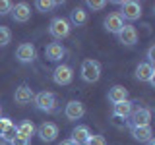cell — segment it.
<instances>
[{
	"mask_svg": "<svg viewBox=\"0 0 155 145\" xmlns=\"http://www.w3.org/2000/svg\"><path fill=\"white\" fill-rule=\"evenodd\" d=\"M66 54V48L60 45V43H51L47 48H45V58L47 60H51V62H58V60H62Z\"/></svg>",
	"mask_w": 155,
	"mask_h": 145,
	"instance_id": "obj_14",
	"label": "cell"
},
{
	"mask_svg": "<svg viewBox=\"0 0 155 145\" xmlns=\"http://www.w3.org/2000/svg\"><path fill=\"white\" fill-rule=\"evenodd\" d=\"M85 145H107L103 135H89V139L85 141Z\"/></svg>",
	"mask_w": 155,
	"mask_h": 145,
	"instance_id": "obj_25",
	"label": "cell"
},
{
	"mask_svg": "<svg viewBox=\"0 0 155 145\" xmlns=\"http://www.w3.org/2000/svg\"><path fill=\"white\" fill-rule=\"evenodd\" d=\"M70 23H68V19L64 18H54L51 21V27H48V33H51L54 39H64L70 35Z\"/></svg>",
	"mask_w": 155,
	"mask_h": 145,
	"instance_id": "obj_4",
	"label": "cell"
},
{
	"mask_svg": "<svg viewBox=\"0 0 155 145\" xmlns=\"http://www.w3.org/2000/svg\"><path fill=\"white\" fill-rule=\"evenodd\" d=\"M132 135L136 141H149L153 137L151 126H142V128H132Z\"/></svg>",
	"mask_w": 155,
	"mask_h": 145,
	"instance_id": "obj_20",
	"label": "cell"
},
{
	"mask_svg": "<svg viewBox=\"0 0 155 145\" xmlns=\"http://www.w3.org/2000/svg\"><path fill=\"white\" fill-rule=\"evenodd\" d=\"M33 134H35V126H33L31 120H23L21 124H18V135H19V137L31 139Z\"/></svg>",
	"mask_w": 155,
	"mask_h": 145,
	"instance_id": "obj_21",
	"label": "cell"
},
{
	"mask_svg": "<svg viewBox=\"0 0 155 145\" xmlns=\"http://www.w3.org/2000/svg\"><path fill=\"white\" fill-rule=\"evenodd\" d=\"M12 39V33H10L8 27H0V47H6Z\"/></svg>",
	"mask_w": 155,
	"mask_h": 145,
	"instance_id": "obj_24",
	"label": "cell"
},
{
	"mask_svg": "<svg viewBox=\"0 0 155 145\" xmlns=\"http://www.w3.org/2000/svg\"><path fill=\"white\" fill-rule=\"evenodd\" d=\"M16 134H18V126L16 124H12L10 122L8 126H6V130H4V134H2V137L6 139V141H12L14 137H16Z\"/></svg>",
	"mask_w": 155,
	"mask_h": 145,
	"instance_id": "obj_23",
	"label": "cell"
},
{
	"mask_svg": "<svg viewBox=\"0 0 155 145\" xmlns=\"http://www.w3.org/2000/svg\"><path fill=\"white\" fill-rule=\"evenodd\" d=\"M35 56H37V50L31 43H21L16 50V58L21 64H31V62L35 60Z\"/></svg>",
	"mask_w": 155,
	"mask_h": 145,
	"instance_id": "obj_6",
	"label": "cell"
},
{
	"mask_svg": "<svg viewBox=\"0 0 155 145\" xmlns=\"http://www.w3.org/2000/svg\"><path fill=\"white\" fill-rule=\"evenodd\" d=\"M68 23H72V25H76V27L85 25V23H87V12L84 8H74L70 12V21H68Z\"/></svg>",
	"mask_w": 155,
	"mask_h": 145,
	"instance_id": "obj_19",
	"label": "cell"
},
{
	"mask_svg": "<svg viewBox=\"0 0 155 145\" xmlns=\"http://www.w3.org/2000/svg\"><path fill=\"white\" fill-rule=\"evenodd\" d=\"M12 18H14V21H18V23H25L27 19L31 18V8H29V4H25V2L16 4V6L12 8Z\"/></svg>",
	"mask_w": 155,
	"mask_h": 145,
	"instance_id": "obj_13",
	"label": "cell"
},
{
	"mask_svg": "<svg viewBox=\"0 0 155 145\" xmlns=\"http://www.w3.org/2000/svg\"><path fill=\"white\" fill-rule=\"evenodd\" d=\"M52 79H54L56 85H68L72 83V79H74V70H72L70 66L66 64H60L54 68V72H52Z\"/></svg>",
	"mask_w": 155,
	"mask_h": 145,
	"instance_id": "obj_5",
	"label": "cell"
},
{
	"mask_svg": "<svg viewBox=\"0 0 155 145\" xmlns=\"http://www.w3.org/2000/svg\"><path fill=\"white\" fill-rule=\"evenodd\" d=\"M35 6H37L39 12H51V10L56 6V2H52V0H37Z\"/></svg>",
	"mask_w": 155,
	"mask_h": 145,
	"instance_id": "obj_22",
	"label": "cell"
},
{
	"mask_svg": "<svg viewBox=\"0 0 155 145\" xmlns=\"http://www.w3.org/2000/svg\"><path fill=\"white\" fill-rule=\"evenodd\" d=\"M33 89L31 87H27V85H19L18 89H16V95H14V99H16V103L18 105H27V103H31L33 101Z\"/></svg>",
	"mask_w": 155,
	"mask_h": 145,
	"instance_id": "obj_16",
	"label": "cell"
},
{
	"mask_svg": "<svg viewBox=\"0 0 155 145\" xmlns=\"http://www.w3.org/2000/svg\"><path fill=\"white\" fill-rule=\"evenodd\" d=\"M81 77H84V81L87 83H95V81H99L101 77V64L97 60H84V64H81Z\"/></svg>",
	"mask_w": 155,
	"mask_h": 145,
	"instance_id": "obj_2",
	"label": "cell"
},
{
	"mask_svg": "<svg viewBox=\"0 0 155 145\" xmlns=\"http://www.w3.org/2000/svg\"><path fill=\"white\" fill-rule=\"evenodd\" d=\"M60 145H76L74 141H72V139H64V141H62Z\"/></svg>",
	"mask_w": 155,
	"mask_h": 145,
	"instance_id": "obj_31",
	"label": "cell"
},
{
	"mask_svg": "<svg viewBox=\"0 0 155 145\" xmlns=\"http://www.w3.org/2000/svg\"><path fill=\"white\" fill-rule=\"evenodd\" d=\"M145 143H147V145H155V139L151 137V139H149V141H145Z\"/></svg>",
	"mask_w": 155,
	"mask_h": 145,
	"instance_id": "obj_32",
	"label": "cell"
},
{
	"mask_svg": "<svg viewBox=\"0 0 155 145\" xmlns=\"http://www.w3.org/2000/svg\"><path fill=\"white\" fill-rule=\"evenodd\" d=\"M124 25H126V23H124V19L120 18L118 12L109 14V16L105 18V29H107V31H110V33H116V35H118L120 29H122Z\"/></svg>",
	"mask_w": 155,
	"mask_h": 145,
	"instance_id": "obj_11",
	"label": "cell"
},
{
	"mask_svg": "<svg viewBox=\"0 0 155 145\" xmlns=\"http://www.w3.org/2000/svg\"><path fill=\"white\" fill-rule=\"evenodd\" d=\"M87 6H89L91 10H103L107 6V2H103V0H89V2H87Z\"/></svg>",
	"mask_w": 155,
	"mask_h": 145,
	"instance_id": "obj_27",
	"label": "cell"
},
{
	"mask_svg": "<svg viewBox=\"0 0 155 145\" xmlns=\"http://www.w3.org/2000/svg\"><path fill=\"white\" fill-rule=\"evenodd\" d=\"M12 122L10 118H0V137H2V134H4V130H6V126Z\"/></svg>",
	"mask_w": 155,
	"mask_h": 145,
	"instance_id": "obj_30",
	"label": "cell"
},
{
	"mask_svg": "<svg viewBox=\"0 0 155 145\" xmlns=\"http://www.w3.org/2000/svg\"><path fill=\"white\" fill-rule=\"evenodd\" d=\"M14 4L8 2V0H0V16H6L8 12H12Z\"/></svg>",
	"mask_w": 155,
	"mask_h": 145,
	"instance_id": "obj_26",
	"label": "cell"
},
{
	"mask_svg": "<svg viewBox=\"0 0 155 145\" xmlns=\"http://www.w3.org/2000/svg\"><path fill=\"white\" fill-rule=\"evenodd\" d=\"M89 128L87 126H78L74 128V132H72V141L76 145H85V141L89 139Z\"/></svg>",
	"mask_w": 155,
	"mask_h": 145,
	"instance_id": "obj_18",
	"label": "cell"
},
{
	"mask_svg": "<svg viewBox=\"0 0 155 145\" xmlns=\"http://www.w3.org/2000/svg\"><path fill=\"white\" fill-rule=\"evenodd\" d=\"M118 41L126 47H134L138 43V31H136L134 25H124L118 33Z\"/></svg>",
	"mask_w": 155,
	"mask_h": 145,
	"instance_id": "obj_9",
	"label": "cell"
},
{
	"mask_svg": "<svg viewBox=\"0 0 155 145\" xmlns=\"http://www.w3.org/2000/svg\"><path fill=\"white\" fill-rule=\"evenodd\" d=\"M136 79L140 81H147V83L155 85V68L149 62H142L136 68Z\"/></svg>",
	"mask_w": 155,
	"mask_h": 145,
	"instance_id": "obj_7",
	"label": "cell"
},
{
	"mask_svg": "<svg viewBox=\"0 0 155 145\" xmlns=\"http://www.w3.org/2000/svg\"><path fill=\"white\" fill-rule=\"evenodd\" d=\"M130 124L132 128H142V126H149V120H151V110L149 108H138L130 114Z\"/></svg>",
	"mask_w": 155,
	"mask_h": 145,
	"instance_id": "obj_8",
	"label": "cell"
},
{
	"mask_svg": "<svg viewBox=\"0 0 155 145\" xmlns=\"http://www.w3.org/2000/svg\"><path fill=\"white\" fill-rule=\"evenodd\" d=\"M134 112V103L132 101H122V103H116L113 106V114L116 118H130V114Z\"/></svg>",
	"mask_w": 155,
	"mask_h": 145,
	"instance_id": "obj_15",
	"label": "cell"
},
{
	"mask_svg": "<svg viewBox=\"0 0 155 145\" xmlns=\"http://www.w3.org/2000/svg\"><path fill=\"white\" fill-rule=\"evenodd\" d=\"M64 114H66L68 120H80L81 116L85 114V106H84V103H80V101H70L64 108Z\"/></svg>",
	"mask_w": 155,
	"mask_h": 145,
	"instance_id": "obj_10",
	"label": "cell"
},
{
	"mask_svg": "<svg viewBox=\"0 0 155 145\" xmlns=\"http://www.w3.org/2000/svg\"><path fill=\"white\" fill-rule=\"evenodd\" d=\"M120 18L128 19V21H136V19L142 18V4L134 2V0H126L122 2V10H120Z\"/></svg>",
	"mask_w": 155,
	"mask_h": 145,
	"instance_id": "obj_3",
	"label": "cell"
},
{
	"mask_svg": "<svg viewBox=\"0 0 155 145\" xmlns=\"http://www.w3.org/2000/svg\"><path fill=\"white\" fill-rule=\"evenodd\" d=\"M33 101H35V106L39 110H43V112H54V108H56V95L51 93V91L37 93L33 97Z\"/></svg>",
	"mask_w": 155,
	"mask_h": 145,
	"instance_id": "obj_1",
	"label": "cell"
},
{
	"mask_svg": "<svg viewBox=\"0 0 155 145\" xmlns=\"http://www.w3.org/2000/svg\"><path fill=\"white\" fill-rule=\"evenodd\" d=\"M109 101L113 105L116 103H122V101H128V89L122 85H114V87H110V91H109Z\"/></svg>",
	"mask_w": 155,
	"mask_h": 145,
	"instance_id": "obj_17",
	"label": "cell"
},
{
	"mask_svg": "<svg viewBox=\"0 0 155 145\" xmlns=\"http://www.w3.org/2000/svg\"><path fill=\"white\" fill-rule=\"evenodd\" d=\"M147 60H149V64L153 66V62H155V45H151L147 48Z\"/></svg>",
	"mask_w": 155,
	"mask_h": 145,
	"instance_id": "obj_29",
	"label": "cell"
},
{
	"mask_svg": "<svg viewBox=\"0 0 155 145\" xmlns=\"http://www.w3.org/2000/svg\"><path fill=\"white\" fill-rule=\"evenodd\" d=\"M12 145H29V139H25V137H19V135L16 134V137L10 141Z\"/></svg>",
	"mask_w": 155,
	"mask_h": 145,
	"instance_id": "obj_28",
	"label": "cell"
},
{
	"mask_svg": "<svg viewBox=\"0 0 155 145\" xmlns=\"http://www.w3.org/2000/svg\"><path fill=\"white\" fill-rule=\"evenodd\" d=\"M58 135V126L52 124V122H45L39 126V137H41V141H54Z\"/></svg>",
	"mask_w": 155,
	"mask_h": 145,
	"instance_id": "obj_12",
	"label": "cell"
}]
</instances>
